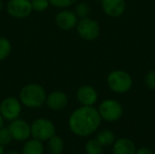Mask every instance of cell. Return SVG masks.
Wrapping results in <instances>:
<instances>
[{
  "label": "cell",
  "mask_w": 155,
  "mask_h": 154,
  "mask_svg": "<svg viewBox=\"0 0 155 154\" xmlns=\"http://www.w3.org/2000/svg\"><path fill=\"white\" fill-rule=\"evenodd\" d=\"M101 122L102 118L96 108L82 105L69 116L68 127L76 136L88 137L98 130Z\"/></svg>",
  "instance_id": "cell-1"
},
{
  "label": "cell",
  "mask_w": 155,
  "mask_h": 154,
  "mask_svg": "<svg viewBox=\"0 0 155 154\" xmlns=\"http://www.w3.org/2000/svg\"><path fill=\"white\" fill-rule=\"evenodd\" d=\"M46 92L45 88L36 83H30L24 85L18 94L22 105L29 109H38L45 104Z\"/></svg>",
  "instance_id": "cell-2"
},
{
  "label": "cell",
  "mask_w": 155,
  "mask_h": 154,
  "mask_svg": "<svg viewBox=\"0 0 155 154\" xmlns=\"http://www.w3.org/2000/svg\"><path fill=\"white\" fill-rule=\"evenodd\" d=\"M109 88L116 93H124L130 91L133 85L131 75L124 70H114L107 76Z\"/></svg>",
  "instance_id": "cell-3"
},
{
  "label": "cell",
  "mask_w": 155,
  "mask_h": 154,
  "mask_svg": "<svg viewBox=\"0 0 155 154\" xmlns=\"http://www.w3.org/2000/svg\"><path fill=\"white\" fill-rule=\"evenodd\" d=\"M31 136L40 142H47L55 135V126L54 123L44 117L35 119L31 124Z\"/></svg>",
  "instance_id": "cell-4"
},
{
  "label": "cell",
  "mask_w": 155,
  "mask_h": 154,
  "mask_svg": "<svg viewBox=\"0 0 155 154\" xmlns=\"http://www.w3.org/2000/svg\"><path fill=\"white\" fill-rule=\"evenodd\" d=\"M97 110L102 120H104L108 123L118 121L124 113L122 104L114 99H106L103 101Z\"/></svg>",
  "instance_id": "cell-5"
},
{
  "label": "cell",
  "mask_w": 155,
  "mask_h": 154,
  "mask_svg": "<svg viewBox=\"0 0 155 154\" xmlns=\"http://www.w3.org/2000/svg\"><path fill=\"white\" fill-rule=\"evenodd\" d=\"M75 28L78 35L86 41H94L97 39L100 34V26L98 22L89 16L79 19Z\"/></svg>",
  "instance_id": "cell-6"
},
{
  "label": "cell",
  "mask_w": 155,
  "mask_h": 154,
  "mask_svg": "<svg viewBox=\"0 0 155 154\" xmlns=\"http://www.w3.org/2000/svg\"><path fill=\"white\" fill-rule=\"evenodd\" d=\"M22 103L18 98L7 96L0 102V114L5 121L11 122L19 118L22 113Z\"/></svg>",
  "instance_id": "cell-7"
},
{
  "label": "cell",
  "mask_w": 155,
  "mask_h": 154,
  "mask_svg": "<svg viewBox=\"0 0 155 154\" xmlns=\"http://www.w3.org/2000/svg\"><path fill=\"white\" fill-rule=\"evenodd\" d=\"M5 10L15 19L27 18L33 12L31 0H8Z\"/></svg>",
  "instance_id": "cell-8"
},
{
  "label": "cell",
  "mask_w": 155,
  "mask_h": 154,
  "mask_svg": "<svg viewBox=\"0 0 155 154\" xmlns=\"http://www.w3.org/2000/svg\"><path fill=\"white\" fill-rule=\"evenodd\" d=\"M79 18L73 10L64 8L60 11L54 16L55 25L64 31H71L75 28Z\"/></svg>",
  "instance_id": "cell-9"
},
{
  "label": "cell",
  "mask_w": 155,
  "mask_h": 154,
  "mask_svg": "<svg viewBox=\"0 0 155 154\" xmlns=\"http://www.w3.org/2000/svg\"><path fill=\"white\" fill-rule=\"evenodd\" d=\"M7 128L12 135L13 140L25 142L31 136V126L23 119L17 118L11 121Z\"/></svg>",
  "instance_id": "cell-10"
},
{
  "label": "cell",
  "mask_w": 155,
  "mask_h": 154,
  "mask_svg": "<svg viewBox=\"0 0 155 154\" xmlns=\"http://www.w3.org/2000/svg\"><path fill=\"white\" fill-rule=\"evenodd\" d=\"M69 99L67 94L60 90H54L47 93L45 99L46 106L52 111H61L68 104Z\"/></svg>",
  "instance_id": "cell-11"
},
{
  "label": "cell",
  "mask_w": 155,
  "mask_h": 154,
  "mask_svg": "<svg viewBox=\"0 0 155 154\" xmlns=\"http://www.w3.org/2000/svg\"><path fill=\"white\" fill-rule=\"evenodd\" d=\"M76 99L81 105L94 106L98 100V93L93 86L84 84L77 89Z\"/></svg>",
  "instance_id": "cell-12"
},
{
  "label": "cell",
  "mask_w": 155,
  "mask_h": 154,
  "mask_svg": "<svg viewBox=\"0 0 155 154\" xmlns=\"http://www.w3.org/2000/svg\"><path fill=\"white\" fill-rule=\"evenodd\" d=\"M102 7L107 15L118 17L124 13L126 3L124 0H102Z\"/></svg>",
  "instance_id": "cell-13"
},
{
  "label": "cell",
  "mask_w": 155,
  "mask_h": 154,
  "mask_svg": "<svg viewBox=\"0 0 155 154\" xmlns=\"http://www.w3.org/2000/svg\"><path fill=\"white\" fill-rule=\"evenodd\" d=\"M134 143L128 138H120L113 144V154H135Z\"/></svg>",
  "instance_id": "cell-14"
},
{
  "label": "cell",
  "mask_w": 155,
  "mask_h": 154,
  "mask_svg": "<svg viewBox=\"0 0 155 154\" xmlns=\"http://www.w3.org/2000/svg\"><path fill=\"white\" fill-rule=\"evenodd\" d=\"M22 154H44L43 143L36 139H28L24 143Z\"/></svg>",
  "instance_id": "cell-15"
},
{
  "label": "cell",
  "mask_w": 155,
  "mask_h": 154,
  "mask_svg": "<svg viewBox=\"0 0 155 154\" xmlns=\"http://www.w3.org/2000/svg\"><path fill=\"white\" fill-rule=\"evenodd\" d=\"M47 146L50 154H61L64 150V140L57 135H54L47 141Z\"/></svg>",
  "instance_id": "cell-16"
},
{
  "label": "cell",
  "mask_w": 155,
  "mask_h": 154,
  "mask_svg": "<svg viewBox=\"0 0 155 154\" xmlns=\"http://www.w3.org/2000/svg\"><path fill=\"white\" fill-rule=\"evenodd\" d=\"M96 140L104 147V146H110L113 145L114 143V142L116 141L115 139V134L114 133V132H112L111 130H102L97 133L96 136Z\"/></svg>",
  "instance_id": "cell-17"
},
{
  "label": "cell",
  "mask_w": 155,
  "mask_h": 154,
  "mask_svg": "<svg viewBox=\"0 0 155 154\" xmlns=\"http://www.w3.org/2000/svg\"><path fill=\"white\" fill-rule=\"evenodd\" d=\"M12 52V44L5 36H0V62L5 60Z\"/></svg>",
  "instance_id": "cell-18"
},
{
  "label": "cell",
  "mask_w": 155,
  "mask_h": 154,
  "mask_svg": "<svg viewBox=\"0 0 155 154\" xmlns=\"http://www.w3.org/2000/svg\"><path fill=\"white\" fill-rule=\"evenodd\" d=\"M85 152L87 154H103L104 146L96 139H91L85 144Z\"/></svg>",
  "instance_id": "cell-19"
},
{
  "label": "cell",
  "mask_w": 155,
  "mask_h": 154,
  "mask_svg": "<svg viewBox=\"0 0 155 154\" xmlns=\"http://www.w3.org/2000/svg\"><path fill=\"white\" fill-rule=\"evenodd\" d=\"M74 12L75 13V15H77V17H78L79 19H81V18L88 17L89 15H90L91 9H90V6H89L86 3H84V2H80V3L76 4Z\"/></svg>",
  "instance_id": "cell-20"
},
{
  "label": "cell",
  "mask_w": 155,
  "mask_h": 154,
  "mask_svg": "<svg viewBox=\"0 0 155 154\" xmlns=\"http://www.w3.org/2000/svg\"><path fill=\"white\" fill-rule=\"evenodd\" d=\"M31 5L33 11L38 13L46 11L51 5L49 0H31Z\"/></svg>",
  "instance_id": "cell-21"
},
{
  "label": "cell",
  "mask_w": 155,
  "mask_h": 154,
  "mask_svg": "<svg viewBox=\"0 0 155 154\" xmlns=\"http://www.w3.org/2000/svg\"><path fill=\"white\" fill-rule=\"evenodd\" d=\"M78 0H49L50 5L55 8L64 9L72 6L73 5L76 4Z\"/></svg>",
  "instance_id": "cell-22"
},
{
  "label": "cell",
  "mask_w": 155,
  "mask_h": 154,
  "mask_svg": "<svg viewBox=\"0 0 155 154\" xmlns=\"http://www.w3.org/2000/svg\"><path fill=\"white\" fill-rule=\"evenodd\" d=\"M13 138L7 127H3L0 129V144L3 146L8 145L12 142Z\"/></svg>",
  "instance_id": "cell-23"
},
{
  "label": "cell",
  "mask_w": 155,
  "mask_h": 154,
  "mask_svg": "<svg viewBox=\"0 0 155 154\" xmlns=\"http://www.w3.org/2000/svg\"><path fill=\"white\" fill-rule=\"evenodd\" d=\"M145 84L150 90H155V70L150 71L145 76Z\"/></svg>",
  "instance_id": "cell-24"
},
{
  "label": "cell",
  "mask_w": 155,
  "mask_h": 154,
  "mask_svg": "<svg viewBox=\"0 0 155 154\" xmlns=\"http://www.w3.org/2000/svg\"><path fill=\"white\" fill-rule=\"evenodd\" d=\"M135 154H153V152L147 147H142V148L136 149Z\"/></svg>",
  "instance_id": "cell-25"
},
{
  "label": "cell",
  "mask_w": 155,
  "mask_h": 154,
  "mask_svg": "<svg viewBox=\"0 0 155 154\" xmlns=\"http://www.w3.org/2000/svg\"><path fill=\"white\" fill-rule=\"evenodd\" d=\"M4 123H5V119H4L3 116L0 114V129L4 127Z\"/></svg>",
  "instance_id": "cell-26"
},
{
  "label": "cell",
  "mask_w": 155,
  "mask_h": 154,
  "mask_svg": "<svg viewBox=\"0 0 155 154\" xmlns=\"http://www.w3.org/2000/svg\"><path fill=\"white\" fill-rule=\"evenodd\" d=\"M4 8H5V5H4L3 1H2V0H0V12H1Z\"/></svg>",
  "instance_id": "cell-27"
},
{
  "label": "cell",
  "mask_w": 155,
  "mask_h": 154,
  "mask_svg": "<svg viewBox=\"0 0 155 154\" xmlns=\"http://www.w3.org/2000/svg\"><path fill=\"white\" fill-rule=\"evenodd\" d=\"M0 154H5V149L4 146L0 144Z\"/></svg>",
  "instance_id": "cell-28"
},
{
  "label": "cell",
  "mask_w": 155,
  "mask_h": 154,
  "mask_svg": "<svg viewBox=\"0 0 155 154\" xmlns=\"http://www.w3.org/2000/svg\"><path fill=\"white\" fill-rule=\"evenodd\" d=\"M6 154H20L17 152H15V151H11V152H8Z\"/></svg>",
  "instance_id": "cell-29"
}]
</instances>
